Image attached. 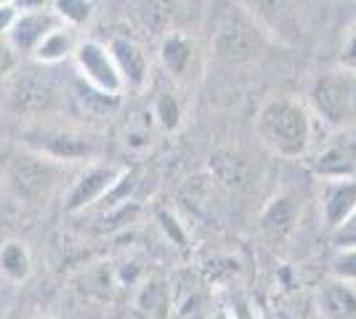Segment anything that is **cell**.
Wrapping results in <instances>:
<instances>
[{
    "label": "cell",
    "mask_w": 356,
    "mask_h": 319,
    "mask_svg": "<svg viewBox=\"0 0 356 319\" xmlns=\"http://www.w3.org/2000/svg\"><path fill=\"white\" fill-rule=\"evenodd\" d=\"M0 6H14V0H0Z\"/></svg>",
    "instance_id": "24"
},
{
    "label": "cell",
    "mask_w": 356,
    "mask_h": 319,
    "mask_svg": "<svg viewBox=\"0 0 356 319\" xmlns=\"http://www.w3.org/2000/svg\"><path fill=\"white\" fill-rule=\"evenodd\" d=\"M330 274L332 279H341L348 285H356V247L348 250H338V256L330 263Z\"/></svg>",
    "instance_id": "17"
},
{
    "label": "cell",
    "mask_w": 356,
    "mask_h": 319,
    "mask_svg": "<svg viewBox=\"0 0 356 319\" xmlns=\"http://www.w3.org/2000/svg\"><path fill=\"white\" fill-rule=\"evenodd\" d=\"M32 319H56V317H51V314H38V317H32Z\"/></svg>",
    "instance_id": "23"
},
{
    "label": "cell",
    "mask_w": 356,
    "mask_h": 319,
    "mask_svg": "<svg viewBox=\"0 0 356 319\" xmlns=\"http://www.w3.org/2000/svg\"><path fill=\"white\" fill-rule=\"evenodd\" d=\"M309 109L332 131L356 125V72L346 67L327 69L314 77L309 88Z\"/></svg>",
    "instance_id": "2"
},
{
    "label": "cell",
    "mask_w": 356,
    "mask_h": 319,
    "mask_svg": "<svg viewBox=\"0 0 356 319\" xmlns=\"http://www.w3.org/2000/svg\"><path fill=\"white\" fill-rule=\"evenodd\" d=\"M77 43H80V40L74 38L72 27L59 24L56 30H51L43 40H40V46L32 51V56L38 61H43V64H56V61L70 59L74 54V48H77Z\"/></svg>",
    "instance_id": "12"
},
{
    "label": "cell",
    "mask_w": 356,
    "mask_h": 319,
    "mask_svg": "<svg viewBox=\"0 0 356 319\" xmlns=\"http://www.w3.org/2000/svg\"><path fill=\"white\" fill-rule=\"evenodd\" d=\"M54 0H14L16 11H48Z\"/></svg>",
    "instance_id": "22"
},
{
    "label": "cell",
    "mask_w": 356,
    "mask_h": 319,
    "mask_svg": "<svg viewBox=\"0 0 356 319\" xmlns=\"http://www.w3.org/2000/svg\"><path fill=\"white\" fill-rule=\"evenodd\" d=\"M51 11L59 16L61 22L72 30H80L93 22L96 16V3L93 0H54L51 3Z\"/></svg>",
    "instance_id": "14"
},
{
    "label": "cell",
    "mask_w": 356,
    "mask_h": 319,
    "mask_svg": "<svg viewBox=\"0 0 356 319\" xmlns=\"http://www.w3.org/2000/svg\"><path fill=\"white\" fill-rule=\"evenodd\" d=\"M338 67H346V69H354L356 72V24L346 32L341 46V64Z\"/></svg>",
    "instance_id": "20"
},
{
    "label": "cell",
    "mask_w": 356,
    "mask_h": 319,
    "mask_svg": "<svg viewBox=\"0 0 356 319\" xmlns=\"http://www.w3.org/2000/svg\"><path fill=\"white\" fill-rule=\"evenodd\" d=\"M248 8L271 30H282V24L290 19L287 0H248Z\"/></svg>",
    "instance_id": "15"
},
{
    "label": "cell",
    "mask_w": 356,
    "mask_h": 319,
    "mask_svg": "<svg viewBox=\"0 0 356 319\" xmlns=\"http://www.w3.org/2000/svg\"><path fill=\"white\" fill-rule=\"evenodd\" d=\"M109 51L118 61L120 72L125 77L128 88H144L149 80V56L147 51L131 38H112Z\"/></svg>",
    "instance_id": "7"
},
{
    "label": "cell",
    "mask_w": 356,
    "mask_h": 319,
    "mask_svg": "<svg viewBox=\"0 0 356 319\" xmlns=\"http://www.w3.org/2000/svg\"><path fill=\"white\" fill-rule=\"evenodd\" d=\"M154 117L165 131H178L181 125V104L176 101L173 93H160V99L154 101Z\"/></svg>",
    "instance_id": "16"
},
{
    "label": "cell",
    "mask_w": 356,
    "mask_h": 319,
    "mask_svg": "<svg viewBox=\"0 0 356 319\" xmlns=\"http://www.w3.org/2000/svg\"><path fill=\"white\" fill-rule=\"evenodd\" d=\"M316 179H356V144L338 141L316 154L314 160Z\"/></svg>",
    "instance_id": "9"
},
{
    "label": "cell",
    "mask_w": 356,
    "mask_h": 319,
    "mask_svg": "<svg viewBox=\"0 0 356 319\" xmlns=\"http://www.w3.org/2000/svg\"><path fill=\"white\" fill-rule=\"evenodd\" d=\"M122 173H125V167L112 165V163L88 167V170L70 186L67 199H64V208L70 213H80V211H86V208H90L93 202L106 199L109 192H112V189L118 186L120 179H122Z\"/></svg>",
    "instance_id": "4"
},
{
    "label": "cell",
    "mask_w": 356,
    "mask_h": 319,
    "mask_svg": "<svg viewBox=\"0 0 356 319\" xmlns=\"http://www.w3.org/2000/svg\"><path fill=\"white\" fill-rule=\"evenodd\" d=\"M35 272V261H32V253L27 243L22 240H8V243L0 245V274L14 282V285H22L27 282Z\"/></svg>",
    "instance_id": "11"
},
{
    "label": "cell",
    "mask_w": 356,
    "mask_h": 319,
    "mask_svg": "<svg viewBox=\"0 0 356 319\" xmlns=\"http://www.w3.org/2000/svg\"><path fill=\"white\" fill-rule=\"evenodd\" d=\"M332 245H335V250L356 247V208H354V213L343 221L341 227L332 229Z\"/></svg>",
    "instance_id": "18"
},
{
    "label": "cell",
    "mask_w": 356,
    "mask_h": 319,
    "mask_svg": "<svg viewBox=\"0 0 356 319\" xmlns=\"http://www.w3.org/2000/svg\"><path fill=\"white\" fill-rule=\"evenodd\" d=\"M136 309L147 319H165L170 311V290L163 279H147L136 293Z\"/></svg>",
    "instance_id": "13"
},
{
    "label": "cell",
    "mask_w": 356,
    "mask_h": 319,
    "mask_svg": "<svg viewBox=\"0 0 356 319\" xmlns=\"http://www.w3.org/2000/svg\"><path fill=\"white\" fill-rule=\"evenodd\" d=\"M19 64V56H16V48L8 43L6 35H0V77L11 75Z\"/></svg>",
    "instance_id": "19"
},
{
    "label": "cell",
    "mask_w": 356,
    "mask_h": 319,
    "mask_svg": "<svg viewBox=\"0 0 356 319\" xmlns=\"http://www.w3.org/2000/svg\"><path fill=\"white\" fill-rule=\"evenodd\" d=\"M59 24H64L59 16L48 11H19L14 27L8 30V43L16 48V54H32L35 48L40 46L45 35L51 30H56Z\"/></svg>",
    "instance_id": "6"
},
{
    "label": "cell",
    "mask_w": 356,
    "mask_h": 319,
    "mask_svg": "<svg viewBox=\"0 0 356 319\" xmlns=\"http://www.w3.org/2000/svg\"><path fill=\"white\" fill-rule=\"evenodd\" d=\"M255 133L271 154L303 160L314 147V112L296 96H274L258 109Z\"/></svg>",
    "instance_id": "1"
},
{
    "label": "cell",
    "mask_w": 356,
    "mask_h": 319,
    "mask_svg": "<svg viewBox=\"0 0 356 319\" xmlns=\"http://www.w3.org/2000/svg\"><path fill=\"white\" fill-rule=\"evenodd\" d=\"M316 309L325 319H356V285L327 279L316 290Z\"/></svg>",
    "instance_id": "8"
},
{
    "label": "cell",
    "mask_w": 356,
    "mask_h": 319,
    "mask_svg": "<svg viewBox=\"0 0 356 319\" xmlns=\"http://www.w3.org/2000/svg\"><path fill=\"white\" fill-rule=\"evenodd\" d=\"M316 199L319 215L325 227L332 231L354 213L356 208V179H316Z\"/></svg>",
    "instance_id": "5"
},
{
    "label": "cell",
    "mask_w": 356,
    "mask_h": 319,
    "mask_svg": "<svg viewBox=\"0 0 356 319\" xmlns=\"http://www.w3.org/2000/svg\"><path fill=\"white\" fill-rule=\"evenodd\" d=\"M72 59L80 77L88 83L93 91H99L102 96H112V99L125 93V88H128L125 77L120 72L109 46L99 43V40H80L77 48H74Z\"/></svg>",
    "instance_id": "3"
},
{
    "label": "cell",
    "mask_w": 356,
    "mask_h": 319,
    "mask_svg": "<svg viewBox=\"0 0 356 319\" xmlns=\"http://www.w3.org/2000/svg\"><path fill=\"white\" fill-rule=\"evenodd\" d=\"M160 61L173 77H186L194 61V40L184 32H168L160 43Z\"/></svg>",
    "instance_id": "10"
},
{
    "label": "cell",
    "mask_w": 356,
    "mask_h": 319,
    "mask_svg": "<svg viewBox=\"0 0 356 319\" xmlns=\"http://www.w3.org/2000/svg\"><path fill=\"white\" fill-rule=\"evenodd\" d=\"M16 16H19L16 6H0V35H8V30L14 27Z\"/></svg>",
    "instance_id": "21"
}]
</instances>
